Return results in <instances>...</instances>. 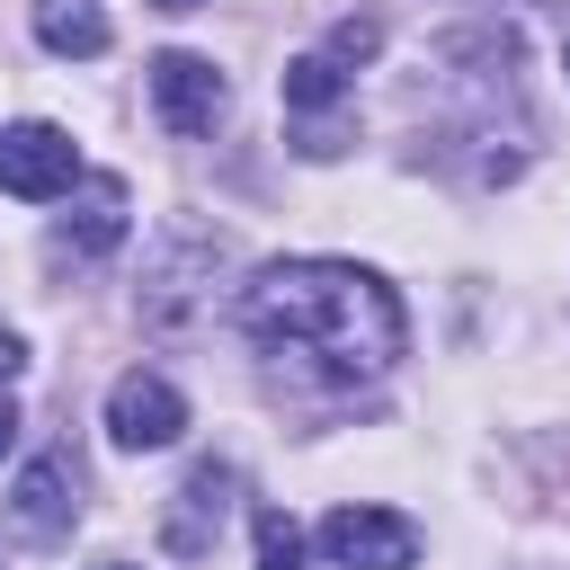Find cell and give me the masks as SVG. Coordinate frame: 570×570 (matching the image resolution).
Returning <instances> with one entry per match:
<instances>
[{"instance_id":"obj_15","label":"cell","mask_w":570,"mask_h":570,"mask_svg":"<svg viewBox=\"0 0 570 570\" xmlns=\"http://www.w3.org/2000/svg\"><path fill=\"white\" fill-rule=\"evenodd\" d=\"M151 9H205V0H151Z\"/></svg>"},{"instance_id":"obj_4","label":"cell","mask_w":570,"mask_h":570,"mask_svg":"<svg viewBox=\"0 0 570 570\" xmlns=\"http://www.w3.org/2000/svg\"><path fill=\"white\" fill-rule=\"evenodd\" d=\"M71 178H80V142H71L62 125H9V134H0V187H9V196L45 205V196H62Z\"/></svg>"},{"instance_id":"obj_3","label":"cell","mask_w":570,"mask_h":570,"mask_svg":"<svg viewBox=\"0 0 570 570\" xmlns=\"http://www.w3.org/2000/svg\"><path fill=\"white\" fill-rule=\"evenodd\" d=\"M107 436H116L125 454L178 445V436H187V401H178V383H160V374H116V392H107Z\"/></svg>"},{"instance_id":"obj_10","label":"cell","mask_w":570,"mask_h":570,"mask_svg":"<svg viewBox=\"0 0 570 570\" xmlns=\"http://www.w3.org/2000/svg\"><path fill=\"white\" fill-rule=\"evenodd\" d=\"M338 98H347L338 53H294V62H285V107H294V116H321V107H338Z\"/></svg>"},{"instance_id":"obj_11","label":"cell","mask_w":570,"mask_h":570,"mask_svg":"<svg viewBox=\"0 0 570 570\" xmlns=\"http://www.w3.org/2000/svg\"><path fill=\"white\" fill-rule=\"evenodd\" d=\"M258 570H312V543L285 508H258Z\"/></svg>"},{"instance_id":"obj_16","label":"cell","mask_w":570,"mask_h":570,"mask_svg":"<svg viewBox=\"0 0 570 570\" xmlns=\"http://www.w3.org/2000/svg\"><path fill=\"white\" fill-rule=\"evenodd\" d=\"M98 570H134V561H98Z\"/></svg>"},{"instance_id":"obj_6","label":"cell","mask_w":570,"mask_h":570,"mask_svg":"<svg viewBox=\"0 0 570 570\" xmlns=\"http://www.w3.org/2000/svg\"><path fill=\"white\" fill-rule=\"evenodd\" d=\"M71 517H80V508H71V472H62V463H27V472L9 481V534H18V543L45 552V543L71 534Z\"/></svg>"},{"instance_id":"obj_7","label":"cell","mask_w":570,"mask_h":570,"mask_svg":"<svg viewBox=\"0 0 570 570\" xmlns=\"http://www.w3.org/2000/svg\"><path fill=\"white\" fill-rule=\"evenodd\" d=\"M232 463H196L187 472V490H178V508H169V552H205L214 534H223V517H232Z\"/></svg>"},{"instance_id":"obj_13","label":"cell","mask_w":570,"mask_h":570,"mask_svg":"<svg viewBox=\"0 0 570 570\" xmlns=\"http://www.w3.org/2000/svg\"><path fill=\"white\" fill-rule=\"evenodd\" d=\"M18 365H27V338H18V330H0V383H9Z\"/></svg>"},{"instance_id":"obj_2","label":"cell","mask_w":570,"mask_h":570,"mask_svg":"<svg viewBox=\"0 0 570 570\" xmlns=\"http://www.w3.org/2000/svg\"><path fill=\"white\" fill-rule=\"evenodd\" d=\"M321 552L338 570H410L419 561V525L392 508H330L321 517Z\"/></svg>"},{"instance_id":"obj_1","label":"cell","mask_w":570,"mask_h":570,"mask_svg":"<svg viewBox=\"0 0 570 570\" xmlns=\"http://www.w3.org/2000/svg\"><path fill=\"white\" fill-rule=\"evenodd\" d=\"M240 330L303 392H356L410 338L401 294L374 267H347V258H276V267H258L240 285Z\"/></svg>"},{"instance_id":"obj_9","label":"cell","mask_w":570,"mask_h":570,"mask_svg":"<svg viewBox=\"0 0 570 570\" xmlns=\"http://www.w3.org/2000/svg\"><path fill=\"white\" fill-rule=\"evenodd\" d=\"M36 45L45 53H107V9L98 0H36Z\"/></svg>"},{"instance_id":"obj_5","label":"cell","mask_w":570,"mask_h":570,"mask_svg":"<svg viewBox=\"0 0 570 570\" xmlns=\"http://www.w3.org/2000/svg\"><path fill=\"white\" fill-rule=\"evenodd\" d=\"M151 107H160L169 134H214V116H223V71H214L205 53H160V62H151Z\"/></svg>"},{"instance_id":"obj_12","label":"cell","mask_w":570,"mask_h":570,"mask_svg":"<svg viewBox=\"0 0 570 570\" xmlns=\"http://www.w3.org/2000/svg\"><path fill=\"white\" fill-rule=\"evenodd\" d=\"M374 45H383V27H374V18H347V27L330 36V53H338V62H365Z\"/></svg>"},{"instance_id":"obj_8","label":"cell","mask_w":570,"mask_h":570,"mask_svg":"<svg viewBox=\"0 0 570 570\" xmlns=\"http://www.w3.org/2000/svg\"><path fill=\"white\" fill-rule=\"evenodd\" d=\"M116 240H125V178H89V187H80V205L62 214L53 249H71V258H98V249H116Z\"/></svg>"},{"instance_id":"obj_14","label":"cell","mask_w":570,"mask_h":570,"mask_svg":"<svg viewBox=\"0 0 570 570\" xmlns=\"http://www.w3.org/2000/svg\"><path fill=\"white\" fill-rule=\"evenodd\" d=\"M9 445H18V401L0 392V454H9Z\"/></svg>"}]
</instances>
